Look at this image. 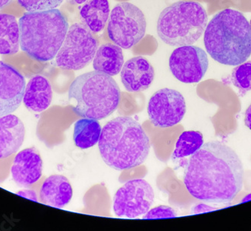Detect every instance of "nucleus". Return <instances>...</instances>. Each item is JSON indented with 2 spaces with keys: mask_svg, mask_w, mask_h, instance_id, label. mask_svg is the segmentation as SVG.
Wrapping results in <instances>:
<instances>
[{
  "mask_svg": "<svg viewBox=\"0 0 251 231\" xmlns=\"http://www.w3.org/2000/svg\"><path fill=\"white\" fill-rule=\"evenodd\" d=\"M243 164L234 149L210 141L190 156L184 183L193 198L212 204H229L243 186Z\"/></svg>",
  "mask_w": 251,
  "mask_h": 231,
  "instance_id": "obj_1",
  "label": "nucleus"
},
{
  "mask_svg": "<svg viewBox=\"0 0 251 231\" xmlns=\"http://www.w3.org/2000/svg\"><path fill=\"white\" fill-rule=\"evenodd\" d=\"M204 47L213 60L236 66L251 56V29L245 15L226 8L214 15L204 33Z\"/></svg>",
  "mask_w": 251,
  "mask_h": 231,
  "instance_id": "obj_2",
  "label": "nucleus"
},
{
  "mask_svg": "<svg viewBox=\"0 0 251 231\" xmlns=\"http://www.w3.org/2000/svg\"><path fill=\"white\" fill-rule=\"evenodd\" d=\"M150 149L146 132L133 118H115L101 129L99 149L101 159L111 168L124 170L141 165Z\"/></svg>",
  "mask_w": 251,
  "mask_h": 231,
  "instance_id": "obj_3",
  "label": "nucleus"
},
{
  "mask_svg": "<svg viewBox=\"0 0 251 231\" xmlns=\"http://www.w3.org/2000/svg\"><path fill=\"white\" fill-rule=\"evenodd\" d=\"M20 46L33 60L49 62L56 57L69 29L60 10L27 11L20 18Z\"/></svg>",
  "mask_w": 251,
  "mask_h": 231,
  "instance_id": "obj_4",
  "label": "nucleus"
},
{
  "mask_svg": "<svg viewBox=\"0 0 251 231\" xmlns=\"http://www.w3.org/2000/svg\"><path fill=\"white\" fill-rule=\"evenodd\" d=\"M69 99L75 114L97 120L109 116L121 101V90L111 76L98 71L81 74L75 79L69 90Z\"/></svg>",
  "mask_w": 251,
  "mask_h": 231,
  "instance_id": "obj_5",
  "label": "nucleus"
},
{
  "mask_svg": "<svg viewBox=\"0 0 251 231\" xmlns=\"http://www.w3.org/2000/svg\"><path fill=\"white\" fill-rule=\"evenodd\" d=\"M207 24L208 15L201 4L180 1L162 11L156 30L163 42L173 47H180L197 42Z\"/></svg>",
  "mask_w": 251,
  "mask_h": 231,
  "instance_id": "obj_6",
  "label": "nucleus"
},
{
  "mask_svg": "<svg viewBox=\"0 0 251 231\" xmlns=\"http://www.w3.org/2000/svg\"><path fill=\"white\" fill-rule=\"evenodd\" d=\"M98 45L94 32L83 23H76L68 29L56 56V65L66 70H81L94 60Z\"/></svg>",
  "mask_w": 251,
  "mask_h": 231,
  "instance_id": "obj_7",
  "label": "nucleus"
},
{
  "mask_svg": "<svg viewBox=\"0 0 251 231\" xmlns=\"http://www.w3.org/2000/svg\"><path fill=\"white\" fill-rule=\"evenodd\" d=\"M146 27L142 10L130 2L117 4L110 13L108 36L121 48L129 49L139 43L145 36Z\"/></svg>",
  "mask_w": 251,
  "mask_h": 231,
  "instance_id": "obj_8",
  "label": "nucleus"
},
{
  "mask_svg": "<svg viewBox=\"0 0 251 231\" xmlns=\"http://www.w3.org/2000/svg\"><path fill=\"white\" fill-rule=\"evenodd\" d=\"M154 201V191L146 180H129L117 191L113 210L118 216L135 218L148 212Z\"/></svg>",
  "mask_w": 251,
  "mask_h": 231,
  "instance_id": "obj_9",
  "label": "nucleus"
},
{
  "mask_svg": "<svg viewBox=\"0 0 251 231\" xmlns=\"http://www.w3.org/2000/svg\"><path fill=\"white\" fill-rule=\"evenodd\" d=\"M187 111L186 101L180 92L173 89L158 90L148 102L151 122L159 128H169L178 124Z\"/></svg>",
  "mask_w": 251,
  "mask_h": 231,
  "instance_id": "obj_10",
  "label": "nucleus"
},
{
  "mask_svg": "<svg viewBox=\"0 0 251 231\" xmlns=\"http://www.w3.org/2000/svg\"><path fill=\"white\" fill-rule=\"evenodd\" d=\"M208 55L200 47L184 45L177 47L169 58V68L174 77L184 84L200 82L208 71Z\"/></svg>",
  "mask_w": 251,
  "mask_h": 231,
  "instance_id": "obj_11",
  "label": "nucleus"
},
{
  "mask_svg": "<svg viewBox=\"0 0 251 231\" xmlns=\"http://www.w3.org/2000/svg\"><path fill=\"white\" fill-rule=\"evenodd\" d=\"M26 80L18 70L0 61V116L15 112L25 95Z\"/></svg>",
  "mask_w": 251,
  "mask_h": 231,
  "instance_id": "obj_12",
  "label": "nucleus"
},
{
  "mask_svg": "<svg viewBox=\"0 0 251 231\" xmlns=\"http://www.w3.org/2000/svg\"><path fill=\"white\" fill-rule=\"evenodd\" d=\"M43 162L37 149L26 148L15 156L11 168V177L18 186L29 188L40 180Z\"/></svg>",
  "mask_w": 251,
  "mask_h": 231,
  "instance_id": "obj_13",
  "label": "nucleus"
},
{
  "mask_svg": "<svg viewBox=\"0 0 251 231\" xmlns=\"http://www.w3.org/2000/svg\"><path fill=\"white\" fill-rule=\"evenodd\" d=\"M155 71L151 63L143 56H136L124 63L121 78L126 90L139 92L148 90L153 83Z\"/></svg>",
  "mask_w": 251,
  "mask_h": 231,
  "instance_id": "obj_14",
  "label": "nucleus"
},
{
  "mask_svg": "<svg viewBox=\"0 0 251 231\" xmlns=\"http://www.w3.org/2000/svg\"><path fill=\"white\" fill-rule=\"evenodd\" d=\"M25 138V125L17 116L11 114L0 116V159L16 153Z\"/></svg>",
  "mask_w": 251,
  "mask_h": 231,
  "instance_id": "obj_15",
  "label": "nucleus"
},
{
  "mask_svg": "<svg viewBox=\"0 0 251 231\" xmlns=\"http://www.w3.org/2000/svg\"><path fill=\"white\" fill-rule=\"evenodd\" d=\"M72 185L63 175H52L44 181L39 193V201L45 205L61 209L72 200Z\"/></svg>",
  "mask_w": 251,
  "mask_h": 231,
  "instance_id": "obj_16",
  "label": "nucleus"
},
{
  "mask_svg": "<svg viewBox=\"0 0 251 231\" xmlns=\"http://www.w3.org/2000/svg\"><path fill=\"white\" fill-rule=\"evenodd\" d=\"M53 97L49 80L42 75L32 77L25 87L23 101L27 109L40 113L50 106Z\"/></svg>",
  "mask_w": 251,
  "mask_h": 231,
  "instance_id": "obj_17",
  "label": "nucleus"
},
{
  "mask_svg": "<svg viewBox=\"0 0 251 231\" xmlns=\"http://www.w3.org/2000/svg\"><path fill=\"white\" fill-rule=\"evenodd\" d=\"M124 64L122 49L115 44L107 43L97 49L94 59L95 71L115 76L121 72Z\"/></svg>",
  "mask_w": 251,
  "mask_h": 231,
  "instance_id": "obj_18",
  "label": "nucleus"
},
{
  "mask_svg": "<svg viewBox=\"0 0 251 231\" xmlns=\"http://www.w3.org/2000/svg\"><path fill=\"white\" fill-rule=\"evenodd\" d=\"M81 21L94 34L103 30L109 18L108 0H87L80 10Z\"/></svg>",
  "mask_w": 251,
  "mask_h": 231,
  "instance_id": "obj_19",
  "label": "nucleus"
},
{
  "mask_svg": "<svg viewBox=\"0 0 251 231\" xmlns=\"http://www.w3.org/2000/svg\"><path fill=\"white\" fill-rule=\"evenodd\" d=\"M19 47L20 28L16 18L0 14V54H16Z\"/></svg>",
  "mask_w": 251,
  "mask_h": 231,
  "instance_id": "obj_20",
  "label": "nucleus"
},
{
  "mask_svg": "<svg viewBox=\"0 0 251 231\" xmlns=\"http://www.w3.org/2000/svg\"><path fill=\"white\" fill-rule=\"evenodd\" d=\"M101 128L97 119L83 118L75 123L73 140L77 147L87 149L100 140Z\"/></svg>",
  "mask_w": 251,
  "mask_h": 231,
  "instance_id": "obj_21",
  "label": "nucleus"
},
{
  "mask_svg": "<svg viewBox=\"0 0 251 231\" xmlns=\"http://www.w3.org/2000/svg\"><path fill=\"white\" fill-rule=\"evenodd\" d=\"M204 144L203 135L199 131H185L176 142L173 159H182L192 156Z\"/></svg>",
  "mask_w": 251,
  "mask_h": 231,
  "instance_id": "obj_22",
  "label": "nucleus"
},
{
  "mask_svg": "<svg viewBox=\"0 0 251 231\" xmlns=\"http://www.w3.org/2000/svg\"><path fill=\"white\" fill-rule=\"evenodd\" d=\"M231 80L242 95L251 90V61H246L234 68Z\"/></svg>",
  "mask_w": 251,
  "mask_h": 231,
  "instance_id": "obj_23",
  "label": "nucleus"
},
{
  "mask_svg": "<svg viewBox=\"0 0 251 231\" xmlns=\"http://www.w3.org/2000/svg\"><path fill=\"white\" fill-rule=\"evenodd\" d=\"M18 2L27 11H41L54 9L61 5L63 0H18Z\"/></svg>",
  "mask_w": 251,
  "mask_h": 231,
  "instance_id": "obj_24",
  "label": "nucleus"
},
{
  "mask_svg": "<svg viewBox=\"0 0 251 231\" xmlns=\"http://www.w3.org/2000/svg\"><path fill=\"white\" fill-rule=\"evenodd\" d=\"M177 212L172 207L167 206H159L148 210L143 216V219H157V218H175L177 217Z\"/></svg>",
  "mask_w": 251,
  "mask_h": 231,
  "instance_id": "obj_25",
  "label": "nucleus"
},
{
  "mask_svg": "<svg viewBox=\"0 0 251 231\" xmlns=\"http://www.w3.org/2000/svg\"><path fill=\"white\" fill-rule=\"evenodd\" d=\"M18 195L22 196L24 198H28V199L32 200L34 201H39L37 199L36 193L32 190H23L17 193Z\"/></svg>",
  "mask_w": 251,
  "mask_h": 231,
  "instance_id": "obj_26",
  "label": "nucleus"
},
{
  "mask_svg": "<svg viewBox=\"0 0 251 231\" xmlns=\"http://www.w3.org/2000/svg\"><path fill=\"white\" fill-rule=\"evenodd\" d=\"M245 124L248 129L251 131V104L245 111Z\"/></svg>",
  "mask_w": 251,
  "mask_h": 231,
  "instance_id": "obj_27",
  "label": "nucleus"
},
{
  "mask_svg": "<svg viewBox=\"0 0 251 231\" xmlns=\"http://www.w3.org/2000/svg\"><path fill=\"white\" fill-rule=\"evenodd\" d=\"M13 1L14 0H0V9H2Z\"/></svg>",
  "mask_w": 251,
  "mask_h": 231,
  "instance_id": "obj_28",
  "label": "nucleus"
},
{
  "mask_svg": "<svg viewBox=\"0 0 251 231\" xmlns=\"http://www.w3.org/2000/svg\"><path fill=\"white\" fill-rule=\"evenodd\" d=\"M68 2H70L71 4H75V5H81L84 3L87 0H67Z\"/></svg>",
  "mask_w": 251,
  "mask_h": 231,
  "instance_id": "obj_29",
  "label": "nucleus"
},
{
  "mask_svg": "<svg viewBox=\"0 0 251 231\" xmlns=\"http://www.w3.org/2000/svg\"><path fill=\"white\" fill-rule=\"evenodd\" d=\"M250 26H251V21H250Z\"/></svg>",
  "mask_w": 251,
  "mask_h": 231,
  "instance_id": "obj_30",
  "label": "nucleus"
}]
</instances>
